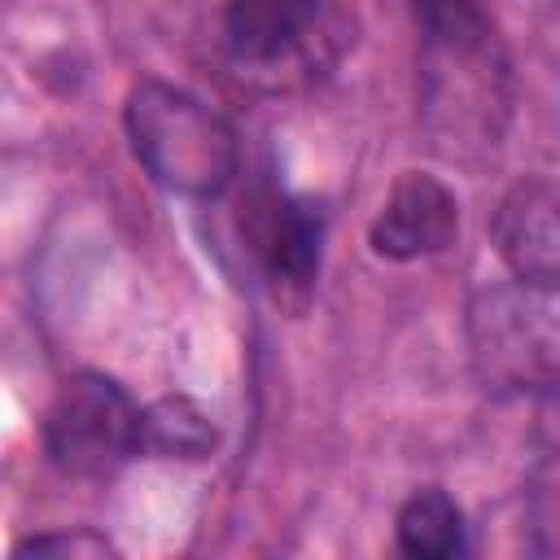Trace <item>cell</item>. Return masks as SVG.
Here are the masks:
<instances>
[{"instance_id":"ba28073f","label":"cell","mask_w":560,"mask_h":560,"mask_svg":"<svg viewBox=\"0 0 560 560\" xmlns=\"http://www.w3.org/2000/svg\"><path fill=\"white\" fill-rule=\"evenodd\" d=\"M494 245L516 280L560 284V175H525L503 192Z\"/></svg>"},{"instance_id":"3957f363","label":"cell","mask_w":560,"mask_h":560,"mask_svg":"<svg viewBox=\"0 0 560 560\" xmlns=\"http://www.w3.org/2000/svg\"><path fill=\"white\" fill-rule=\"evenodd\" d=\"M127 136L136 162L166 192L219 197L236 179L241 144L232 122L175 83L140 79L127 92Z\"/></svg>"},{"instance_id":"8fae6325","label":"cell","mask_w":560,"mask_h":560,"mask_svg":"<svg viewBox=\"0 0 560 560\" xmlns=\"http://www.w3.org/2000/svg\"><path fill=\"white\" fill-rule=\"evenodd\" d=\"M18 556H57V560H101L114 556V542L96 529H70V534H35L18 542Z\"/></svg>"},{"instance_id":"52a82bcc","label":"cell","mask_w":560,"mask_h":560,"mask_svg":"<svg viewBox=\"0 0 560 560\" xmlns=\"http://www.w3.org/2000/svg\"><path fill=\"white\" fill-rule=\"evenodd\" d=\"M459 232L455 192L424 171H402L372 219V249L389 262H416L442 254Z\"/></svg>"},{"instance_id":"7a4b0ae2","label":"cell","mask_w":560,"mask_h":560,"mask_svg":"<svg viewBox=\"0 0 560 560\" xmlns=\"http://www.w3.org/2000/svg\"><path fill=\"white\" fill-rule=\"evenodd\" d=\"M219 39L236 79L262 92H298L324 79L354 35L332 0H228Z\"/></svg>"},{"instance_id":"7c38bea8","label":"cell","mask_w":560,"mask_h":560,"mask_svg":"<svg viewBox=\"0 0 560 560\" xmlns=\"http://www.w3.org/2000/svg\"><path fill=\"white\" fill-rule=\"evenodd\" d=\"M534 433H538V442H542L551 455H560V385H551V389L538 394Z\"/></svg>"},{"instance_id":"9c48e42d","label":"cell","mask_w":560,"mask_h":560,"mask_svg":"<svg viewBox=\"0 0 560 560\" xmlns=\"http://www.w3.org/2000/svg\"><path fill=\"white\" fill-rule=\"evenodd\" d=\"M398 547L416 560H451L468 547L464 538V512L446 490H416L394 521Z\"/></svg>"},{"instance_id":"30bf717a","label":"cell","mask_w":560,"mask_h":560,"mask_svg":"<svg viewBox=\"0 0 560 560\" xmlns=\"http://www.w3.org/2000/svg\"><path fill=\"white\" fill-rule=\"evenodd\" d=\"M214 442H219V429L201 402L171 394V398H158L153 407H144L140 451L162 455V459H206L214 451Z\"/></svg>"},{"instance_id":"8992f818","label":"cell","mask_w":560,"mask_h":560,"mask_svg":"<svg viewBox=\"0 0 560 560\" xmlns=\"http://www.w3.org/2000/svg\"><path fill=\"white\" fill-rule=\"evenodd\" d=\"M245 249L280 302H302L319 276L324 223L284 188H258L241 214Z\"/></svg>"},{"instance_id":"277c9868","label":"cell","mask_w":560,"mask_h":560,"mask_svg":"<svg viewBox=\"0 0 560 560\" xmlns=\"http://www.w3.org/2000/svg\"><path fill=\"white\" fill-rule=\"evenodd\" d=\"M468 359L490 394L560 385V284L499 280L468 302Z\"/></svg>"},{"instance_id":"5b68a950","label":"cell","mask_w":560,"mask_h":560,"mask_svg":"<svg viewBox=\"0 0 560 560\" xmlns=\"http://www.w3.org/2000/svg\"><path fill=\"white\" fill-rule=\"evenodd\" d=\"M140 424L144 407H136L118 381L74 372L57 385L44 411V455L61 477L105 481L131 455H140Z\"/></svg>"},{"instance_id":"6da1fadb","label":"cell","mask_w":560,"mask_h":560,"mask_svg":"<svg viewBox=\"0 0 560 560\" xmlns=\"http://www.w3.org/2000/svg\"><path fill=\"white\" fill-rule=\"evenodd\" d=\"M416 26L429 127L455 149L494 144L508 122L512 79L486 0H416Z\"/></svg>"}]
</instances>
